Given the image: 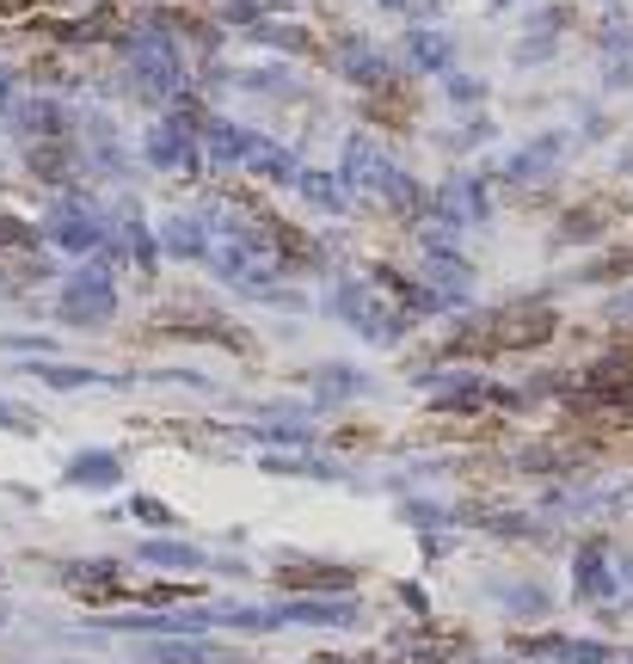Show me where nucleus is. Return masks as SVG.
Wrapping results in <instances>:
<instances>
[{
    "mask_svg": "<svg viewBox=\"0 0 633 664\" xmlns=\"http://www.w3.org/2000/svg\"><path fill=\"white\" fill-rule=\"evenodd\" d=\"M332 314H339L344 326H357L363 339H375V345H394L406 333V314L387 308V302H375V290L370 283H357V278L332 283Z\"/></svg>",
    "mask_w": 633,
    "mask_h": 664,
    "instance_id": "1",
    "label": "nucleus"
},
{
    "mask_svg": "<svg viewBox=\"0 0 633 664\" xmlns=\"http://www.w3.org/2000/svg\"><path fill=\"white\" fill-rule=\"evenodd\" d=\"M431 387H437V413H486V406H517L523 394L517 387H498V382H486V375H431Z\"/></svg>",
    "mask_w": 633,
    "mask_h": 664,
    "instance_id": "2",
    "label": "nucleus"
},
{
    "mask_svg": "<svg viewBox=\"0 0 633 664\" xmlns=\"http://www.w3.org/2000/svg\"><path fill=\"white\" fill-rule=\"evenodd\" d=\"M394 172H400V167H394V160H387L370 136H351V142H344V160H339L344 191H357V198H382Z\"/></svg>",
    "mask_w": 633,
    "mask_h": 664,
    "instance_id": "3",
    "label": "nucleus"
},
{
    "mask_svg": "<svg viewBox=\"0 0 633 664\" xmlns=\"http://www.w3.org/2000/svg\"><path fill=\"white\" fill-rule=\"evenodd\" d=\"M431 216L443 222V228H474V222L493 216V203H486V179L479 172H455L443 185V198L431 203Z\"/></svg>",
    "mask_w": 633,
    "mask_h": 664,
    "instance_id": "4",
    "label": "nucleus"
},
{
    "mask_svg": "<svg viewBox=\"0 0 633 664\" xmlns=\"http://www.w3.org/2000/svg\"><path fill=\"white\" fill-rule=\"evenodd\" d=\"M278 616H283V628H357V621H363V603H351L344 590H332V597L283 603Z\"/></svg>",
    "mask_w": 633,
    "mask_h": 664,
    "instance_id": "5",
    "label": "nucleus"
},
{
    "mask_svg": "<svg viewBox=\"0 0 633 664\" xmlns=\"http://www.w3.org/2000/svg\"><path fill=\"white\" fill-rule=\"evenodd\" d=\"M136 664H234V652H222L216 640H191V633H155L136 652Z\"/></svg>",
    "mask_w": 633,
    "mask_h": 664,
    "instance_id": "6",
    "label": "nucleus"
},
{
    "mask_svg": "<svg viewBox=\"0 0 633 664\" xmlns=\"http://www.w3.org/2000/svg\"><path fill=\"white\" fill-rule=\"evenodd\" d=\"M559 155H566V136H535L523 155H510L505 167H498V179H505V185H535V179H547V172L559 167Z\"/></svg>",
    "mask_w": 633,
    "mask_h": 664,
    "instance_id": "7",
    "label": "nucleus"
},
{
    "mask_svg": "<svg viewBox=\"0 0 633 664\" xmlns=\"http://www.w3.org/2000/svg\"><path fill=\"white\" fill-rule=\"evenodd\" d=\"M572 590H578V603H609L615 597V566H609V554H602L597 541H585V548L572 554Z\"/></svg>",
    "mask_w": 633,
    "mask_h": 664,
    "instance_id": "8",
    "label": "nucleus"
},
{
    "mask_svg": "<svg viewBox=\"0 0 633 664\" xmlns=\"http://www.w3.org/2000/svg\"><path fill=\"white\" fill-rule=\"evenodd\" d=\"M529 659H547V664H621L615 646H602V640H572V633H547L529 646Z\"/></svg>",
    "mask_w": 633,
    "mask_h": 664,
    "instance_id": "9",
    "label": "nucleus"
},
{
    "mask_svg": "<svg viewBox=\"0 0 633 664\" xmlns=\"http://www.w3.org/2000/svg\"><path fill=\"white\" fill-rule=\"evenodd\" d=\"M252 130H240V124H228V117H210L203 124V148H210V167H247V155H252Z\"/></svg>",
    "mask_w": 633,
    "mask_h": 664,
    "instance_id": "10",
    "label": "nucleus"
},
{
    "mask_svg": "<svg viewBox=\"0 0 633 664\" xmlns=\"http://www.w3.org/2000/svg\"><path fill=\"white\" fill-rule=\"evenodd\" d=\"M63 314H68V320H80V326L111 320V283H105V278H75V283H68Z\"/></svg>",
    "mask_w": 633,
    "mask_h": 664,
    "instance_id": "11",
    "label": "nucleus"
},
{
    "mask_svg": "<svg viewBox=\"0 0 633 664\" xmlns=\"http://www.w3.org/2000/svg\"><path fill=\"white\" fill-rule=\"evenodd\" d=\"M247 167L252 172H264L271 185H295L302 179V160H295V148H283V142H252V155H247Z\"/></svg>",
    "mask_w": 633,
    "mask_h": 664,
    "instance_id": "12",
    "label": "nucleus"
},
{
    "mask_svg": "<svg viewBox=\"0 0 633 664\" xmlns=\"http://www.w3.org/2000/svg\"><path fill=\"white\" fill-rule=\"evenodd\" d=\"M406 63H412L418 75H443V68L455 63V44H449L443 32H406Z\"/></svg>",
    "mask_w": 633,
    "mask_h": 664,
    "instance_id": "13",
    "label": "nucleus"
},
{
    "mask_svg": "<svg viewBox=\"0 0 633 664\" xmlns=\"http://www.w3.org/2000/svg\"><path fill=\"white\" fill-rule=\"evenodd\" d=\"M136 560H148V566H167V572H203L210 566V554H197L191 541H142L136 548Z\"/></svg>",
    "mask_w": 633,
    "mask_h": 664,
    "instance_id": "14",
    "label": "nucleus"
},
{
    "mask_svg": "<svg viewBox=\"0 0 633 664\" xmlns=\"http://www.w3.org/2000/svg\"><path fill=\"white\" fill-rule=\"evenodd\" d=\"M295 191H302V203H314L326 216H344V210H351V191H344V179H332V172H302Z\"/></svg>",
    "mask_w": 633,
    "mask_h": 664,
    "instance_id": "15",
    "label": "nucleus"
},
{
    "mask_svg": "<svg viewBox=\"0 0 633 664\" xmlns=\"http://www.w3.org/2000/svg\"><path fill=\"white\" fill-rule=\"evenodd\" d=\"M63 480H68V486H117V480H124V462L105 455V449H87L80 462L63 468Z\"/></svg>",
    "mask_w": 633,
    "mask_h": 664,
    "instance_id": "16",
    "label": "nucleus"
},
{
    "mask_svg": "<svg viewBox=\"0 0 633 664\" xmlns=\"http://www.w3.org/2000/svg\"><path fill=\"white\" fill-rule=\"evenodd\" d=\"M148 160H155V167H191V160H197V142H191L179 124H155V136H148Z\"/></svg>",
    "mask_w": 633,
    "mask_h": 664,
    "instance_id": "17",
    "label": "nucleus"
},
{
    "mask_svg": "<svg viewBox=\"0 0 633 664\" xmlns=\"http://www.w3.org/2000/svg\"><path fill=\"white\" fill-rule=\"evenodd\" d=\"M498 609H505L510 621H535V616L554 609V597H547L541 585H498Z\"/></svg>",
    "mask_w": 633,
    "mask_h": 664,
    "instance_id": "18",
    "label": "nucleus"
},
{
    "mask_svg": "<svg viewBox=\"0 0 633 664\" xmlns=\"http://www.w3.org/2000/svg\"><path fill=\"white\" fill-rule=\"evenodd\" d=\"M278 578L283 585H320V590H351L357 585V572H344V566H283Z\"/></svg>",
    "mask_w": 633,
    "mask_h": 664,
    "instance_id": "19",
    "label": "nucleus"
},
{
    "mask_svg": "<svg viewBox=\"0 0 633 664\" xmlns=\"http://www.w3.org/2000/svg\"><path fill=\"white\" fill-rule=\"evenodd\" d=\"M203 228H210V216H185L167 228V252H179V259H210L203 252Z\"/></svg>",
    "mask_w": 633,
    "mask_h": 664,
    "instance_id": "20",
    "label": "nucleus"
},
{
    "mask_svg": "<svg viewBox=\"0 0 633 664\" xmlns=\"http://www.w3.org/2000/svg\"><path fill=\"white\" fill-rule=\"evenodd\" d=\"M344 75L363 80V87H375V80H387V63L375 56L370 44H344Z\"/></svg>",
    "mask_w": 633,
    "mask_h": 664,
    "instance_id": "21",
    "label": "nucleus"
},
{
    "mask_svg": "<svg viewBox=\"0 0 633 664\" xmlns=\"http://www.w3.org/2000/svg\"><path fill=\"white\" fill-rule=\"evenodd\" d=\"M314 387H320V406H332L339 394H370V382L351 375V370H320V375H314Z\"/></svg>",
    "mask_w": 633,
    "mask_h": 664,
    "instance_id": "22",
    "label": "nucleus"
},
{
    "mask_svg": "<svg viewBox=\"0 0 633 664\" xmlns=\"http://www.w3.org/2000/svg\"><path fill=\"white\" fill-rule=\"evenodd\" d=\"M382 198L394 203L400 216H425V210H431V203H425V191H418L412 179H406V172H394V179H387V191H382Z\"/></svg>",
    "mask_w": 633,
    "mask_h": 664,
    "instance_id": "23",
    "label": "nucleus"
},
{
    "mask_svg": "<svg viewBox=\"0 0 633 664\" xmlns=\"http://www.w3.org/2000/svg\"><path fill=\"white\" fill-rule=\"evenodd\" d=\"M252 37H259V44H278V49H290V56H308V32H290V25H264V19H259V25H252Z\"/></svg>",
    "mask_w": 633,
    "mask_h": 664,
    "instance_id": "24",
    "label": "nucleus"
},
{
    "mask_svg": "<svg viewBox=\"0 0 633 664\" xmlns=\"http://www.w3.org/2000/svg\"><path fill=\"white\" fill-rule=\"evenodd\" d=\"M37 375H44L49 387H93V382H105V375H93V370H56V363H37Z\"/></svg>",
    "mask_w": 633,
    "mask_h": 664,
    "instance_id": "25",
    "label": "nucleus"
},
{
    "mask_svg": "<svg viewBox=\"0 0 633 664\" xmlns=\"http://www.w3.org/2000/svg\"><path fill=\"white\" fill-rule=\"evenodd\" d=\"M449 99H462V105H479V99H486V80H474V75H449Z\"/></svg>",
    "mask_w": 633,
    "mask_h": 664,
    "instance_id": "26",
    "label": "nucleus"
},
{
    "mask_svg": "<svg viewBox=\"0 0 633 664\" xmlns=\"http://www.w3.org/2000/svg\"><path fill=\"white\" fill-rule=\"evenodd\" d=\"M136 517H142V524H160V529L172 524V510L160 505V498H136Z\"/></svg>",
    "mask_w": 633,
    "mask_h": 664,
    "instance_id": "27",
    "label": "nucleus"
},
{
    "mask_svg": "<svg viewBox=\"0 0 633 664\" xmlns=\"http://www.w3.org/2000/svg\"><path fill=\"white\" fill-rule=\"evenodd\" d=\"M602 228V216H572L566 228H559V240H585V234H597Z\"/></svg>",
    "mask_w": 633,
    "mask_h": 664,
    "instance_id": "28",
    "label": "nucleus"
},
{
    "mask_svg": "<svg viewBox=\"0 0 633 664\" xmlns=\"http://www.w3.org/2000/svg\"><path fill=\"white\" fill-rule=\"evenodd\" d=\"M609 314H615V320H633V290L615 295V302H609Z\"/></svg>",
    "mask_w": 633,
    "mask_h": 664,
    "instance_id": "29",
    "label": "nucleus"
},
{
    "mask_svg": "<svg viewBox=\"0 0 633 664\" xmlns=\"http://www.w3.org/2000/svg\"><path fill=\"white\" fill-rule=\"evenodd\" d=\"M0 425H13V431H32V418H19V413H7V406H0Z\"/></svg>",
    "mask_w": 633,
    "mask_h": 664,
    "instance_id": "30",
    "label": "nucleus"
},
{
    "mask_svg": "<svg viewBox=\"0 0 633 664\" xmlns=\"http://www.w3.org/2000/svg\"><path fill=\"white\" fill-rule=\"evenodd\" d=\"M382 7H406V0H382Z\"/></svg>",
    "mask_w": 633,
    "mask_h": 664,
    "instance_id": "31",
    "label": "nucleus"
},
{
    "mask_svg": "<svg viewBox=\"0 0 633 664\" xmlns=\"http://www.w3.org/2000/svg\"><path fill=\"white\" fill-rule=\"evenodd\" d=\"M0 99H7V80H0Z\"/></svg>",
    "mask_w": 633,
    "mask_h": 664,
    "instance_id": "32",
    "label": "nucleus"
},
{
    "mask_svg": "<svg viewBox=\"0 0 633 664\" xmlns=\"http://www.w3.org/2000/svg\"><path fill=\"white\" fill-rule=\"evenodd\" d=\"M628 578H633V566H628Z\"/></svg>",
    "mask_w": 633,
    "mask_h": 664,
    "instance_id": "33",
    "label": "nucleus"
},
{
    "mask_svg": "<svg viewBox=\"0 0 633 664\" xmlns=\"http://www.w3.org/2000/svg\"><path fill=\"white\" fill-rule=\"evenodd\" d=\"M615 7H621V0H615Z\"/></svg>",
    "mask_w": 633,
    "mask_h": 664,
    "instance_id": "34",
    "label": "nucleus"
},
{
    "mask_svg": "<svg viewBox=\"0 0 633 664\" xmlns=\"http://www.w3.org/2000/svg\"><path fill=\"white\" fill-rule=\"evenodd\" d=\"M628 664H633V659H628Z\"/></svg>",
    "mask_w": 633,
    "mask_h": 664,
    "instance_id": "35",
    "label": "nucleus"
}]
</instances>
